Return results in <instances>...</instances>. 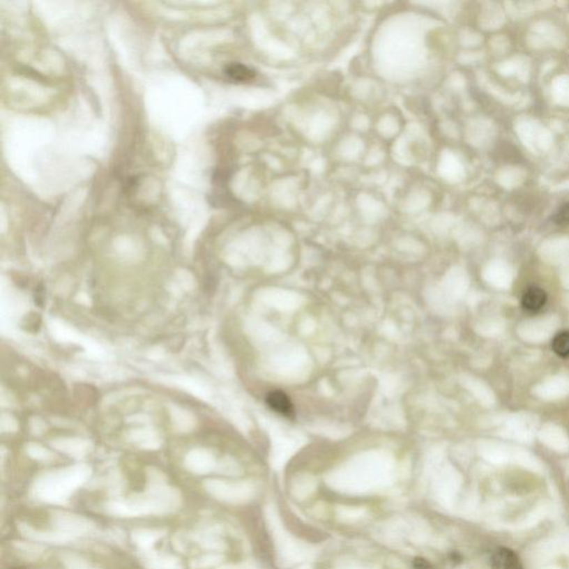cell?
<instances>
[{"instance_id":"6","label":"cell","mask_w":569,"mask_h":569,"mask_svg":"<svg viewBox=\"0 0 569 569\" xmlns=\"http://www.w3.org/2000/svg\"><path fill=\"white\" fill-rule=\"evenodd\" d=\"M555 222L557 224H569V203L561 209L555 216Z\"/></svg>"},{"instance_id":"3","label":"cell","mask_w":569,"mask_h":569,"mask_svg":"<svg viewBox=\"0 0 569 569\" xmlns=\"http://www.w3.org/2000/svg\"><path fill=\"white\" fill-rule=\"evenodd\" d=\"M547 303V294L543 288L533 286L524 293L522 306L529 312H538Z\"/></svg>"},{"instance_id":"5","label":"cell","mask_w":569,"mask_h":569,"mask_svg":"<svg viewBox=\"0 0 569 569\" xmlns=\"http://www.w3.org/2000/svg\"><path fill=\"white\" fill-rule=\"evenodd\" d=\"M552 347L555 354L566 358L569 356V331H561L554 337Z\"/></svg>"},{"instance_id":"7","label":"cell","mask_w":569,"mask_h":569,"mask_svg":"<svg viewBox=\"0 0 569 569\" xmlns=\"http://www.w3.org/2000/svg\"><path fill=\"white\" fill-rule=\"evenodd\" d=\"M414 567L416 569H430V564L426 559H416L414 561Z\"/></svg>"},{"instance_id":"4","label":"cell","mask_w":569,"mask_h":569,"mask_svg":"<svg viewBox=\"0 0 569 569\" xmlns=\"http://www.w3.org/2000/svg\"><path fill=\"white\" fill-rule=\"evenodd\" d=\"M225 74L229 79L237 82H249V80L254 79L256 76L254 69L249 68L243 63H229L228 66H226Z\"/></svg>"},{"instance_id":"1","label":"cell","mask_w":569,"mask_h":569,"mask_svg":"<svg viewBox=\"0 0 569 569\" xmlns=\"http://www.w3.org/2000/svg\"><path fill=\"white\" fill-rule=\"evenodd\" d=\"M492 569H525L517 554L506 547L497 548L490 559Z\"/></svg>"},{"instance_id":"2","label":"cell","mask_w":569,"mask_h":569,"mask_svg":"<svg viewBox=\"0 0 569 569\" xmlns=\"http://www.w3.org/2000/svg\"><path fill=\"white\" fill-rule=\"evenodd\" d=\"M266 402H267V405H268L273 411H276L277 414H280L282 416L291 418V417L295 415L293 402L290 400L288 395L284 394V391H271V393L266 396Z\"/></svg>"}]
</instances>
